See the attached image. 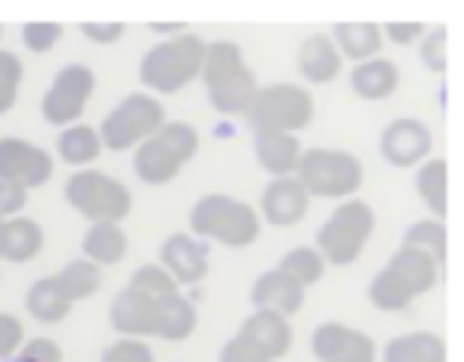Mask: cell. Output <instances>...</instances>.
Here are the masks:
<instances>
[{
  "instance_id": "6da1fadb",
  "label": "cell",
  "mask_w": 464,
  "mask_h": 362,
  "mask_svg": "<svg viewBox=\"0 0 464 362\" xmlns=\"http://www.w3.org/2000/svg\"><path fill=\"white\" fill-rule=\"evenodd\" d=\"M109 322L123 337L185 340L196 329V308L178 293V282L163 264H141L130 282L112 297Z\"/></svg>"
},
{
  "instance_id": "7a4b0ae2",
  "label": "cell",
  "mask_w": 464,
  "mask_h": 362,
  "mask_svg": "<svg viewBox=\"0 0 464 362\" xmlns=\"http://www.w3.org/2000/svg\"><path fill=\"white\" fill-rule=\"evenodd\" d=\"M439 279V261L420 246H399L395 257L373 275L370 282V304L381 311H399L413 304L420 293H428Z\"/></svg>"
},
{
  "instance_id": "3957f363",
  "label": "cell",
  "mask_w": 464,
  "mask_h": 362,
  "mask_svg": "<svg viewBox=\"0 0 464 362\" xmlns=\"http://www.w3.org/2000/svg\"><path fill=\"white\" fill-rule=\"evenodd\" d=\"M203 83H207V98L218 112L225 116H246L257 83L254 72L246 69L239 47L232 40H214L207 43V58H203Z\"/></svg>"
},
{
  "instance_id": "277c9868",
  "label": "cell",
  "mask_w": 464,
  "mask_h": 362,
  "mask_svg": "<svg viewBox=\"0 0 464 362\" xmlns=\"http://www.w3.org/2000/svg\"><path fill=\"white\" fill-rule=\"evenodd\" d=\"M203 58H207V43L196 33H174L163 43L149 47L141 58V83L156 94H174L181 90L188 80H196L203 72Z\"/></svg>"
},
{
  "instance_id": "5b68a950",
  "label": "cell",
  "mask_w": 464,
  "mask_h": 362,
  "mask_svg": "<svg viewBox=\"0 0 464 362\" xmlns=\"http://www.w3.org/2000/svg\"><path fill=\"white\" fill-rule=\"evenodd\" d=\"M199 134L188 123H163L149 141L134 148V174L145 185H167L196 156Z\"/></svg>"
},
{
  "instance_id": "8992f818",
  "label": "cell",
  "mask_w": 464,
  "mask_h": 362,
  "mask_svg": "<svg viewBox=\"0 0 464 362\" xmlns=\"http://www.w3.org/2000/svg\"><path fill=\"white\" fill-rule=\"evenodd\" d=\"M188 224L199 239H218L225 246H250L261 232V221H257L250 203L232 199V195H218V192L196 199Z\"/></svg>"
},
{
  "instance_id": "52a82bcc",
  "label": "cell",
  "mask_w": 464,
  "mask_h": 362,
  "mask_svg": "<svg viewBox=\"0 0 464 362\" xmlns=\"http://www.w3.org/2000/svg\"><path fill=\"white\" fill-rule=\"evenodd\" d=\"M65 203L91 224H120L130 214V188L102 170H76L65 181Z\"/></svg>"
},
{
  "instance_id": "ba28073f",
  "label": "cell",
  "mask_w": 464,
  "mask_h": 362,
  "mask_svg": "<svg viewBox=\"0 0 464 362\" xmlns=\"http://www.w3.org/2000/svg\"><path fill=\"white\" fill-rule=\"evenodd\" d=\"M312 94L294 83H272L257 87L250 109H246V127L254 134H294L308 127L312 119Z\"/></svg>"
},
{
  "instance_id": "9c48e42d",
  "label": "cell",
  "mask_w": 464,
  "mask_h": 362,
  "mask_svg": "<svg viewBox=\"0 0 464 362\" xmlns=\"http://www.w3.org/2000/svg\"><path fill=\"white\" fill-rule=\"evenodd\" d=\"M297 181L304 185L308 195L344 199V195H352V192L359 188V181H362V163H359L352 152L308 148V152H301Z\"/></svg>"
},
{
  "instance_id": "30bf717a",
  "label": "cell",
  "mask_w": 464,
  "mask_h": 362,
  "mask_svg": "<svg viewBox=\"0 0 464 362\" xmlns=\"http://www.w3.org/2000/svg\"><path fill=\"white\" fill-rule=\"evenodd\" d=\"M163 105L152 94H127L120 105L109 109V116L102 119V145L112 152L123 148H138L141 141H149L167 119H163Z\"/></svg>"
},
{
  "instance_id": "8fae6325",
  "label": "cell",
  "mask_w": 464,
  "mask_h": 362,
  "mask_svg": "<svg viewBox=\"0 0 464 362\" xmlns=\"http://www.w3.org/2000/svg\"><path fill=\"white\" fill-rule=\"evenodd\" d=\"M370 232H373V210H370V203L348 199V203H341V206L326 217V224L319 228V235H315L319 246H315V250H319L323 261H330V264H352V261L362 253Z\"/></svg>"
},
{
  "instance_id": "7c38bea8",
  "label": "cell",
  "mask_w": 464,
  "mask_h": 362,
  "mask_svg": "<svg viewBox=\"0 0 464 362\" xmlns=\"http://www.w3.org/2000/svg\"><path fill=\"white\" fill-rule=\"evenodd\" d=\"M91 94H94V72H91L87 65H80V62L62 65V69L54 72L51 87H47L44 98H40V112H44L47 123H54V127L65 130V127L80 123V116H83Z\"/></svg>"
},
{
  "instance_id": "4fadbf2b",
  "label": "cell",
  "mask_w": 464,
  "mask_h": 362,
  "mask_svg": "<svg viewBox=\"0 0 464 362\" xmlns=\"http://www.w3.org/2000/svg\"><path fill=\"white\" fill-rule=\"evenodd\" d=\"M54 174V156L25 138H0V177L22 185V188H40Z\"/></svg>"
},
{
  "instance_id": "5bb4252c",
  "label": "cell",
  "mask_w": 464,
  "mask_h": 362,
  "mask_svg": "<svg viewBox=\"0 0 464 362\" xmlns=\"http://www.w3.org/2000/svg\"><path fill=\"white\" fill-rule=\"evenodd\" d=\"M312 355L319 362H377V348L366 333L341 326V322H323L312 333Z\"/></svg>"
},
{
  "instance_id": "9a60e30c",
  "label": "cell",
  "mask_w": 464,
  "mask_h": 362,
  "mask_svg": "<svg viewBox=\"0 0 464 362\" xmlns=\"http://www.w3.org/2000/svg\"><path fill=\"white\" fill-rule=\"evenodd\" d=\"M431 148V130L420 119H392L381 130V156L392 167H413L428 156Z\"/></svg>"
},
{
  "instance_id": "2e32d148",
  "label": "cell",
  "mask_w": 464,
  "mask_h": 362,
  "mask_svg": "<svg viewBox=\"0 0 464 362\" xmlns=\"http://www.w3.org/2000/svg\"><path fill=\"white\" fill-rule=\"evenodd\" d=\"M207 243L196 239V235H185V232H174L163 239L160 246V264L170 272L174 282H199L207 275Z\"/></svg>"
},
{
  "instance_id": "e0dca14e",
  "label": "cell",
  "mask_w": 464,
  "mask_h": 362,
  "mask_svg": "<svg viewBox=\"0 0 464 362\" xmlns=\"http://www.w3.org/2000/svg\"><path fill=\"white\" fill-rule=\"evenodd\" d=\"M261 214L268 224H294L308 214V192L297 177H276L261 192Z\"/></svg>"
},
{
  "instance_id": "ac0fdd59",
  "label": "cell",
  "mask_w": 464,
  "mask_h": 362,
  "mask_svg": "<svg viewBox=\"0 0 464 362\" xmlns=\"http://www.w3.org/2000/svg\"><path fill=\"white\" fill-rule=\"evenodd\" d=\"M250 300L261 308V311H279V315H294L304 300V286L297 279H290L283 268H272L265 272L254 290H250Z\"/></svg>"
},
{
  "instance_id": "d6986e66",
  "label": "cell",
  "mask_w": 464,
  "mask_h": 362,
  "mask_svg": "<svg viewBox=\"0 0 464 362\" xmlns=\"http://www.w3.org/2000/svg\"><path fill=\"white\" fill-rule=\"evenodd\" d=\"M297 69H301V76L312 80V83H330V80L341 72V51L334 47L330 36L315 33V36H308V40L301 43V51H297Z\"/></svg>"
},
{
  "instance_id": "ffe728a7",
  "label": "cell",
  "mask_w": 464,
  "mask_h": 362,
  "mask_svg": "<svg viewBox=\"0 0 464 362\" xmlns=\"http://www.w3.org/2000/svg\"><path fill=\"white\" fill-rule=\"evenodd\" d=\"M254 152H257V163L268 174H276V177L297 174L301 145H297L294 134H254Z\"/></svg>"
},
{
  "instance_id": "44dd1931",
  "label": "cell",
  "mask_w": 464,
  "mask_h": 362,
  "mask_svg": "<svg viewBox=\"0 0 464 362\" xmlns=\"http://www.w3.org/2000/svg\"><path fill=\"white\" fill-rule=\"evenodd\" d=\"M40 250H44V228H40L33 217L18 214V217L4 221V250H0V261L25 264V261H33Z\"/></svg>"
},
{
  "instance_id": "7402d4cb",
  "label": "cell",
  "mask_w": 464,
  "mask_h": 362,
  "mask_svg": "<svg viewBox=\"0 0 464 362\" xmlns=\"http://www.w3.org/2000/svg\"><path fill=\"white\" fill-rule=\"evenodd\" d=\"M246 337H254L272 358H283L286 351H290V340H294V333H290V322L279 315V311H254L250 319H243V326H239Z\"/></svg>"
},
{
  "instance_id": "603a6c76",
  "label": "cell",
  "mask_w": 464,
  "mask_h": 362,
  "mask_svg": "<svg viewBox=\"0 0 464 362\" xmlns=\"http://www.w3.org/2000/svg\"><path fill=\"white\" fill-rule=\"evenodd\" d=\"M381 362H446V340L439 333H402L388 340Z\"/></svg>"
},
{
  "instance_id": "cb8c5ba5",
  "label": "cell",
  "mask_w": 464,
  "mask_h": 362,
  "mask_svg": "<svg viewBox=\"0 0 464 362\" xmlns=\"http://www.w3.org/2000/svg\"><path fill=\"white\" fill-rule=\"evenodd\" d=\"M69 308H72V300L62 293V286H58L54 275H44V279H36L25 290V311L36 322H62L69 315Z\"/></svg>"
},
{
  "instance_id": "d4e9b609",
  "label": "cell",
  "mask_w": 464,
  "mask_h": 362,
  "mask_svg": "<svg viewBox=\"0 0 464 362\" xmlns=\"http://www.w3.org/2000/svg\"><path fill=\"white\" fill-rule=\"evenodd\" d=\"M395 87H399V69L388 58H370L352 69V90L359 98L377 101V98H388Z\"/></svg>"
},
{
  "instance_id": "484cf974",
  "label": "cell",
  "mask_w": 464,
  "mask_h": 362,
  "mask_svg": "<svg viewBox=\"0 0 464 362\" xmlns=\"http://www.w3.org/2000/svg\"><path fill=\"white\" fill-rule=\"evenodd\" d=\"M58 159L62 163H69V167H87V163H94L98 156H102V134L91 127V123H72V127H65L62 134H58Z\"/></svg>"
},
{
  "instance_id": "4316f807",
  "label": "cell",
  "mask_w": 464,
  "mask_h": 362,
  "mask_svg": "<svg viewBox=\"0 0 464 362\" xmlns=\"http://www.w3.org/2000/svg\"><path fill=\"white\" fill-rule=\"evenodd\" d=\"M127 253V232L120 224H91L83 235V257L102 264H116Z\"/></svg>"
},
{
  "instance_id": "83f0119b",
  "label": "cell",
  "mask_w": 464,
  "mask_h": 362,
  "mask_svg": "<svg viewBox=\"0 0 464 362\" xmlns=\"http://www.w3.org/2000/svg\"><path fill=\"white\" fill-rule=\"evenodd\" d=\"M334 40H337V47H341L348 58L370 62V58L377 54L384 33H381V25H373V22H341V25H334Z\"/></svg>"
},
{
  "instance_id": "f1b7e54d",
  "label": "cell",
  "mask_w": 464,
  "mask_h": 362,
  "mask_svg": "<svg viewBox=\"0 0 464 362\" xmlns=\"http://www.w3.org/2000/svg\"><path fill=\"white\" fill-rule=\"evenodd\" d=\"M54 279H58L62 293L76 304V300H87V297L98 293V286H102V268L83 257V261H69L62 272H54Z\"/></svg>"
},
{
  "instance_id": "f546056e",
  "label": "cell",
  "mask_w": 464,
  "mask_h": 362,
  "mask_svg": "<svg viewBox=\"0 0 464 362\" xmlns=\"http://www.w3.org/2000/svg\"><path fill=\"white\" fill-rule=\"evenodd\" d=\"M417 195L442 221V214H446V159H428L417 170Z\"/></svg>"
},
{
  "instance_id": "4dcf8cb0",
  "label": "cell",
  "mask_w": 464,
  "mask_h": 362,
  "mask_svg": "<svg viewBox=\"0 0 464 362\" xmlns=\"http://www.w3.org/2000/svg\"><path fill=\"white\" fill-rule=\"evenodd\" d=\"M279 268H283L290 279H297L301 286H312V282L323 279L326 261H323L319 250H312V246H297V250H290V253L279 261Z\"/></svg>"
},
{
  "instance_id": "1f68e13d",
  "label": "cell",
  "mask_w": 464,
  "mask_h": 362,
  "mask_svg": "<svg viewBox=\"0 0 464 362\" xmlns=\"http://www.w3.org/2000/svg\"><path fill=\"white\" fill-rule=\"evenodd\" d=\"M402 243H406V246H420V250H428L439 264L446 261V224H442L439 217L410 224V232H406V239H402Z\"/></svg>"
},
{
  "instance_id": "d6a6232c",
  "label": "cell",
  "mask_w": 464,
  "mask_h": 362,
  "mask_svg": "<svg viewBox=\"0 0 464 362\" xmlns=\"http://www.w3.org/2000/svg\"><path fill=\"white\" fill-rule=\"evenodd\" d=\"M22 76H25V65L14 51H4L0 47V116L14 109L18 101V90H22Z\"/></svg>"
},
{
  "instance_id": "836d02e7",
  "label": "cell",
  "mask_w": 464,
  "mask_h": 362,
  "mask_svg": "<svg viewBox=\"0 0 464 362\" xmlns=\"http://www.w3.org/2000/svg\"><path fill=\"white\" fill-rule=\"evenodd\" d=\"M58 40H62V25H58V22H25V25H22V43H25V51H33V54L51 51Z\"/></svg>"
},
{
  "instance_id": "e575fe53",
  "label": "cell",
  "mask_w": 464,
  "mask_h": 362,
  "mask_svg": "<svg viewBox=\"0 0 464 362\" xmlns=\"http://www.w3.org/2000/svg\"><path fill=\"white\" fill-rule=\"evenodd\" d=\"M221 362H272V355L254 340V337H246L243 329L221 348Z\"/></svg>"
},
{
  "instance_id": "d590c367",
  "label": "cell",
  "mask_w": 464,
  "mask_h": 362,
  "mask_svg": "<svg viewBox=\"0 0 464 362\" xmlns=\"http://www.w3.org/2000/svg\"><path fill=\"white\" fill-rule=\"evenodd\" d=\"M102 362H152V348L145 340H134V337H120L105 348Z\"/></svg>"
},
{
  "instance_id": "8d00e7d4",
  "label": "cell",
  "mask_w": 464,
  "mask_h": 362,
  "mask_svg": "<svg viewBox=\"0 0 464 362\" xmlns=\"http://www.w3.org/2000/svg\"><path fill=\"white\" fill-rule=\"evenodd\" d=\"M22 344H25V326H22V319L0 311V358H14V355L22 351Z\"/></svg>"
},
{
  "instance_id": "74e56055",
  "label": "cell",
  "mask_w": 464,
  "mask_h": 362,
  "mask_svg": "<svg viewBox=\"0 0 464 362\" xmlns=\"http://www.w3.org/2000/svg\"><path fill=\"white\" fill-rule=\"evenodd\" d=\"M25 199H29V188H22V185H14V181L0 177V221L18 217V214H22V206H25Z\"/></svg>"
},
{
  "instance_id": "f35d334b",
  "label": "cell",
  "mask_w": 464,
  "mask_h": 362,
  "mask_svg": "<svg viewBox=\"0 0 464 362\" xmlns=\"http://www.w3.org/2000/svg\"><path fill=\"white\" fill-rule=\"evenodd\" d=\"M14 362H62V351L51 337H36V340H25L22 351L14 355Z\"/></svg>"
},
{
  "instance_id": "ab89813d",
  "label": "cell",
  "mask_w": 464,
  "mask_h": 362,
  "mask_svg": "<svg viewBox=\"0 0 464 362\" xmlns=\"http://www.w3.org/2000/svg\"><path fill=\"white\" fill-rule=\"evenodd\" d=\"M446 40H450V33L442 25H435V33L424 40V65L435 69V72L446 69Z\"/></svg>"
},
{
  "instance_id": "60d3db41",
  "label": "cell",
  "mask_w": 464,
  "mask_h": 362,
  "mask_svg": "<svg viewBox=\"0 0 464 362\" xmlns=\"http://www.w3.org/2000/svg\"><path fill=\"white\" fill-rule=\"evenodd\" d=\"M123 22H83L80 25V33L87 36V40H94V43H116L120 36H123Z\"/></svg>"
},
{
  "instance_id": "b9f144b4",
  "label": "cell",
  "mask_w": 464,
  "mask_h": 362,
  "mask_svg": "<svg viewBox=\"0 0 464 362\" xmlns=\"http://www.w3.org/2000/svg\"><path fill=\"white\" fill-rule=\"evenodd\" d=\"M384 29H388V40H395V43H413L424 33L420 22H388Z\"/></svg>"
},
{
  "instance_id": "7bdbcfd3",
  "label": "cell",
  "mask_w": 464,
  "mask_h": 362,
  "mask_svg": "<svg viewBox=\"0 0 464 362\" xmlns=\"http://www.w3.org/2000/svg\"><path fill=\"white\" fill-rule=\"evenodd\" d=\"M0 250H4V221H0Z\"/></svg>"
},
{
  "instance_id": "ee69618b",
  "label": "cell",
  "mask_w": 464,
  "mask_h": 362,
  "mask_svg": "<svg viewBox=\"0 0 464 362\" xmlns=\"http://www.w3.org/2000/svg\"><path fill=\"white\" fill-rule=\"evenodd\" d=\"M0 36H4V29H0Z\"/></svg>"
}]
</instances>
